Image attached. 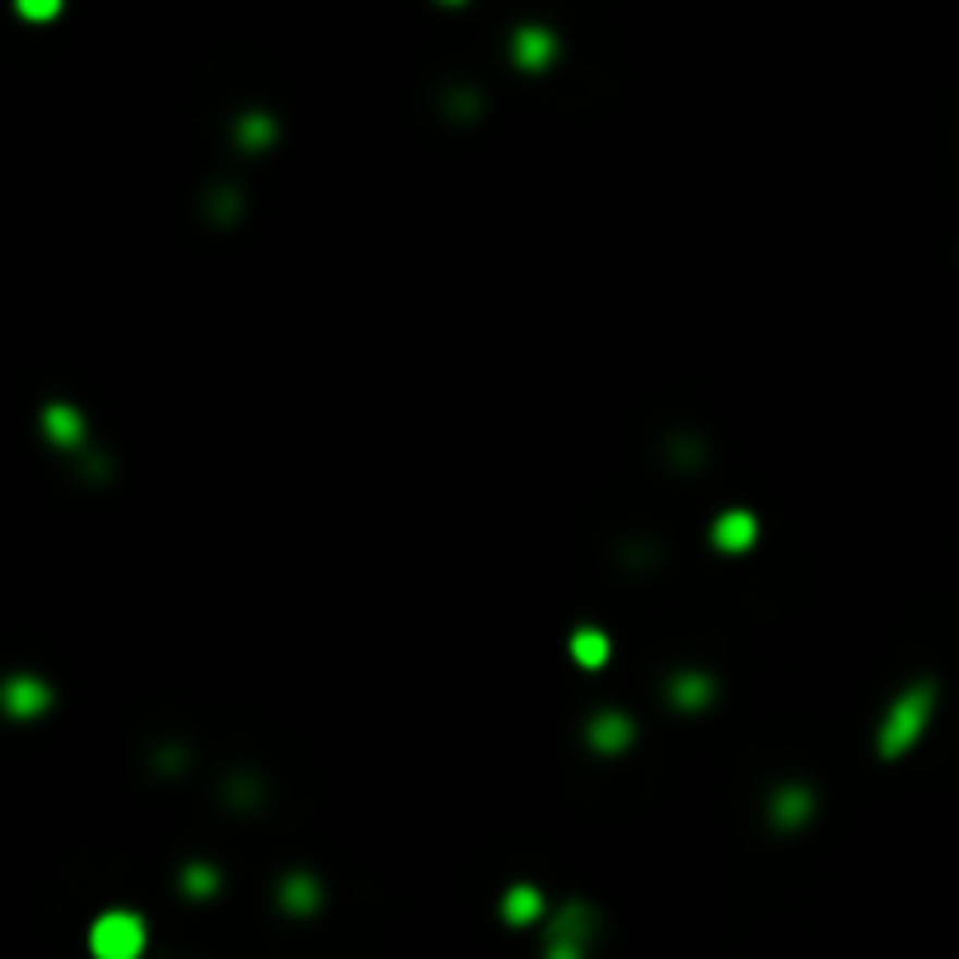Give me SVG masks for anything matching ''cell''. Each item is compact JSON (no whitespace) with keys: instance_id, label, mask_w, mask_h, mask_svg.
Returning a JSON list of instances; mask_svg holds the SVG:
<instances>
[{"instance_id":"cell-7","label":"cell","mask_w":959,"mask_h":959,"mask_svg":"<svg viewBox=\"0 0 959 959\" xmlns=\"http://www.w3.org/2000/svg\"><path fill=\"white\" fill-rule=\"evenodd\" d=\"M42 427H47V435H52L61 450L81 445V435H85L81 417H75V407H66V403H52V407H47V413H42Z\"/></svg>"},{"instance_id":"cell-8","label":"cell","mask_w":959,"mask_h":959,"mask_svg":"<svg viewBox=\"0 0 959 959\" xmlns=\"http://www.w3.org/2000/svg\"><path fill=\"white\" fill-rule=\"evenodd\" d=\"M571 655H576V665L600 669L604 660H608V637H604V632H594V627H580V632L571 637Z\"/></svg>"},{"instance_id":"cell-1","label":"cell","mask_w":959,"mask_h":959,"mask_svg":"<svg viewBox=\"0 0 959 959\" xmlns=\"http://www.w3.org/2000/svg\"><path fill=\"white\" fill-rule=\"evenodd\" d=\"M936 712V684H913L908 693L889 706L885 726H880V753L885 759H899V753H908L918 745V735L926 730V721H932Z\"/></svg>"},{"instance_id":"cell-6","label":"cell","mask_w":959,"mask_h":959,"mask_svg":"<svg viewBox=\"0 0 959 959\" xmlns=\"http://www.w3.org/2000/svg\"><path fill=\"white\" fill-rule=\"evenodd\" d=\"M810 810H814V796H810V786H782V791H777V800H773V820H777L782 828H796V824H806V820H810Z\"/></svg>"},{"instance_id":"cell-11","label":"cell","mask_w":959,"mask_h":959,"mask_svg":"<svg viewBox=\"0 0 959 959\" xmlns=\"http://www.w3.org/2000/svg\"><path fill=\"white\" fill-rule=\"evenodd\" d=\"M669 693L679 698V706L698 712V706H706V698H712V679H706V674H679V679L669 684Z\"/></svg>"},{"instance_id":"cell-15","label":"cell","mask_w":959,"mask_h":959,"mask_svg":"<svg viewBox=\"0 0 959 959\" xmlns=\"http://www.w3.org/2000/svg\"><path fill=\"white\" fill-rule=\"evenodd\" d=\"M548 959H586V946H567V940H548Z\"/></svg>"},{"instance_id":"cell-12","label":"cell","mask_w":959,"mask_h":959,"mask_svg":"<svg viewBox=\"0 0 959 959\" xmlns=\"http://www.w3.org/2000/svg\"><path fill=\"white\" fill-rule=\"evenodd\" d=\"M281 903H286L291 913H309V908L319 903V889H313V880H309V875H291V880H286V889H281Z\"/></svg>"},{"instance_id":"cell-9","label":"cell","mask_w":959,"mask_h":959,"mask_svg":"<svg viewBox=\"0 0 959 959\" xmlns=\"http://www.w3.org/2000/svg\"><path fill=\"white\" fill-rule=\"evenodd\" d=\"M515 57H520V66H543L548 57H553V38L543 34V28H520V38H515Z\"/></svg>"},{"instance_id":"cell-4","label":"cell","mask_w":959,"mask_h":959,"mask_svg":"<svg viewBox=\"0 0 959 959\" xmlns=\"http://www.w3.org/2000/svg\"><path fill=\"white\" fill-rule=\"evenodd\" d=\"M47 702H52V693H47V684H38L34 674H20V679L5 684L10 716H38V712H47Z\"/></svg>"},{"instance_id":"cell-5","label":"cell","mask_w":959,"mask_h":959,"mask_svg":"<svg viewBox=\"0 0 959 959\" xmlns=\"http://www.w3.org/2000/svg\"><path fill=\"white\" fill-rule=\"evenodd\" d=\"M590 745L604 749V753H618L632 745V721H627L623 712H600L590 721Z\"/></svg>"},{"instance_id":"cell-10","label":"cell","mask_w":959,"mask_h":959,"mask_svg":"<svg viewBox=\"0 0 959 959\" xmlns=\"http://www.w3.org/2000/svg\"><path fill=\"white\" fill-rule=\"evenodd\" d=\"M539 908H543L539 889L520 885V889H511V894H506V908H501V913H506V922H511V926H525V922L539 918Z\"/></svg>"},{"instance_id":"cell-3","label":"cell","mask_w":959,"mask_h":959,"mask_svg":"<svg viewBox=\"0 0 959 959\" xmlns=\"http://www.w3.org/2000/svg\"><path fill=\"white\" fill-rule=\"evenodd\" d=\"M753 533H759V525H753L749 511H726L712 525V543L721 548V553H745V548L753 543Z\"/></svg>"},{"instance_id":"cell-13","label":"cell","mask_w":959,"mask_h":959,"mask_svg":"<svg viewBox=\"0 0 959 959\" xmlns=\"http://www.w3.org/2000/svg\"><path fill=\"white\" fill-rule=\"evenodd\" d=\"M183 885L193 889V894H201V899H207V894L216 889V875H211L207 866H187V871H183Z\"/></svg>"},{"instance_id":"cell-2","label":"cell","mask_w":959,"mask_h":959,"mask_svg":"<svg viewBox=\"0 0 959 959\" xmlns=\"http://www.w3.org/2000/svg\"><path fill=\"white\" fill-rule=\"evenodd\" d=\"M89 950L94 959H140V950H146V922L136 913L113 908V913H103L89 926Z\"/></svg>"},{"instance_id":"cell-16","label":"cell","mask_w":959,"mask_h":959,"mask_svg":"<svg viewBox=\"0 0 959 959\" xmlns=\"http://www.w3.org/2000/svg\"><path fill=\"white\" fill-rule=\"evenodd\" d=\"M244 136H248V146H258V140H267V122H258V118H254V122H248V132H244Z\"/></svg>"},{"instance_id":"cell-14","label":"cell","mask_w":959,"mask_h":959,"mask_svg":"<svg viewBox=\"0 0 959 959\" xmlns=\"http://www.w3.org/2000/svg\"><path fill=\"white\" fill-rule=\"evenodd\" d=\"M14 5H20L24 20H52L61 10V0H14Z\"/></svg>"}]
</instances>
